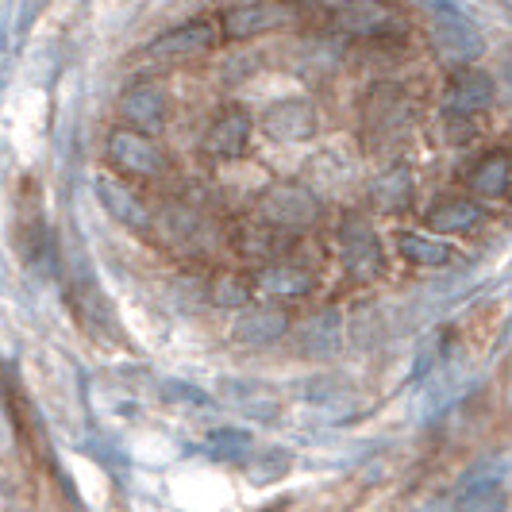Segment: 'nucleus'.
Returning a JSON list of instances; mask_svg holds the SVG:
<instances>
[{
    "label": "nucleus",
    "instance_id": "2",
    "mask_svg": "<svg viewBox=\"0 0 512 512\" xmlns=\"http://www.w3.org/2000/svg\"><path fill=\"white\" fill-rule=\"evenodd\" d=\"M258 216L274 228L301 231L312 228L320 220V197L301 185V181H274L262 197H258Z\"/></svg>",
    "mask_w": 512,
    "mask_h": 512
},
{
    "label": "nucleus",
    "instance_id": "26",
    "mask_svg": "<svg viewBox=\"0 0 512 512\" xmlns=\"http://www.w3.org/2000/svg\"><path fill=\"white\" fill-rule=\"evenodd\" d=\"M47 4H51V0H24V4H20V20H24V24H31V20H35V16H39Z\"/></svg>",
    "mask_w": 512,
    "mask_h": 512
},
{
    "label": "nucleus",
    "instance_id": "3",
    "mask_svg": "<svg viewBox=\"0 0 512 512\" xmlns=\"http://www.w3.org/2000/svg\"><path fill=\"white\" fill-rule=\"evenodd\" d=\"M432 47H436L443 62L470 66V62H478V54H486V39H482V31L470 24L459 8L439 4L436 20H432Z\"/></svg>",
    "mask_w": 512,
    "mask_h": 512
},
{
    "label": "nucleus",
    "instance_id": "11",
    "mask_svg": "<svg viewBox=\"0 0 512 512\" xmlns=\"http://www.w3.org/2000/svg\"><path fill=\"white\" fill-rule=\"evenodd\" d=\"M262 131L274 143H305L316 131V108L308 101H278L262 116Z\"/></svg>",
    "mask_w": 512,
    "mask_h": 512
},
{
    "label": "nucleus",
    "instance_id": "24",
    "mask_svg": "<svg viewBox=\"0 0 512 512\" xmlns=\"http://www.w3.org/2000/svg\"><path fill=\"white\" fill-rule=\"evenodd\" d=\"M212 301H216V305H231V308L247 305V301H251V285L243 282V278H235V274H220V278L212 282Z\"/></svg>",
    "mask_w": 512,
    "mask_h": 512
},
{
    "label": "nucleus",
    "instance_id": "4",
    "mask_svg": "<svg viewBox=\"0 0 512 512\" xmlns=\"http://www.w3.org/2000/svg\"><path fill=\"white\" fill-rule=\"evenodd\" d=\"M108 158L116 170H124L131 178H162L166 174V151L154 143L147 131L116 128L108 135Z\"/></svg>",
    "mask_w": 512,
    "mask_h": 512
},
{
    "label": "nucleus",
    "instance_id": "22",
    "mask_svg": "<svg viewBox=\"0 0 512 512\" xmlns=\"http://www.w3.org/2000/svg\"><path fill=\"white\" fill-rule=\"evenodd\" d=\"M205 451L212 459H247V455L255 451V439L247 436L243 428H216V432L208 436Z\"/></svg>",
    "mask_w": 512,
    "mask_h": 512
},
{
    "label": "nucleus",
    "instance_id": "10",
    "mask_svg": "<svg viewBox=\"0 0 512 512\" xmlns=\"http://www.w3.org/2000/svg\"><path fill=\"white\" fill-rule=\"evenodd\" d=\"M97 197H101V208L116 224H124L131 231L151 228V208L143 205V197L120 178H97Z\"/></svg>",
    "mask_w": 512,
    "mask_h": 512
},
{
    "label": "nucleus",
    "instance_id": "9",
    "mask_svg": "<svg viewBox=\"0 0 512 512\" xmlns=\"http://www.w3.org/2000/svg\"><path fill=\"white\" fill-rule=\"evenodd\" d=\"M120 116L128 120V128L151 135L170 120V97L158 85H131L120 97Z\"/></svg>",
    "mask_w": 512,
    "mask_h": 512
},
{
    "label": "nucleus",
    "instance_id": "23",
    "mask_svg": "<svg viewBox=\"0 0 512 512\" xmlns=\"http://www.w3.org/2000/svg\"><path fill=\"white\" fill-rule=\"evenodd\" d=\"M455 505H459V509H474V512H493V509H505L509 497H505V489L497 486V482H478V486L466 489Z\"/></svg>",
    "mask_w": 512,
    "mask_h": 512
},
{
    "label": "nucleus",
    "instance_id": "15",
    "mask_svg": "<svg viewBox=\"0 0 512 512\" xmlns=\"http://www.w3.org/2000/svg\"><path fill=\"white\" fill-rule=\"evenodd\" d=\"M466 185H470L474 197H486V201H497V197L512 193V154L509 151L486 154V158L470 170Z\"/></svg>",
    "mask_w": 512,
    "mask_h": 512
},
{
    "label": "nucleus",
    "instance_id": "16",
    "mask_svg": "<svg viewBox=\"0 0 512 512\" xmlns=\"http://www.w3.org/2000/svg\"><path fill=\"white\" fill-rule=\"evenodd\" d=\"M339 343H343L339 312H320V316H312L305 328L297 332V347L308 359H332L335 351H339Z\"/></svg>",
    "mask_w": 512,
    "mask_h": 512
},
{
    "label": "nucleus",
    "instance_id": "18",
    "mask_svg": "<svg viewBox=\"0 0 512 512\" xmlns=\"http://www.w3.org/2000/svg\"><path fill=\"white\" fill-rule=\"evenodd\" d=\"M258 285H262L270 297H305L308 289L316 285V274L308 270L305 262H278V266L262 270Z\"/></svg>",
    "mask_w": 512,
    "mask_h": 512
},
{
    "label": "nucleus",
    "instance_id": "13",
    "mask_svg": "<svg viewBox=\"0 0 512 512\" xmlns=\"http://www.w3.org/2000/svg\"><path fill=\"white\" fill-rule=\"evenodd\" d=\"M247 143H251V116L247 112H239V108H231L224 112L212 128L205 131V154L212 158H239V154L247 151Z\"/></svg>",
    "mask_w": 512,
    "mask_h": 512
},
{
    "label": "nucleus",
    "instance_id": "8",
    "mask_svg": "<svg viewBox=\"0 0 512 512\" xmlns=\"http://www.w3.org/2000/svg\"><path fill=\"white\" fill-rule=\"evenodd\" d=\"M212 43H216V24L212 20H189V24H178L166 35H158L143 54H151L158 62H174V58H197Z\"/></svg>",
    "mask_w": 512,
    "mask_h": 512
},
{
    "label": "nucleus",
    "instance_id": "7",
    "mask_svg": "<svg viewBox=\"0 0 512 512\" xmlns=\"http://www.w3.org/2000/svg\"><path fill=\"white\" fill-rule=\"evenodd\" d=\"M493 97H497L493 77L486 70H474V62H470V66H462L459 74L451 77V85L443 93V112L455 116V120H474L493 104Z\"/></svg>",
    "mask_w": 512,
    "mask_h": 512
},
{
    "label": "nucleus",
    "instance_id": "19",
    "mask_svg": "<svg viewBox=\"0 0 512 512\" xmlns=\"http://www.w3.org/2000/svg\"><path fill=\"white\" fill-rule=\"evenodd\" d=\"M397 247H401V255L409 258L412 266H424V270H436V266L455 262L451 243H443V239H428V235H416V231H405V235L397 239Z\"/></svg>",
    "mask_w": 512,
    "mask_h": 512
},
{
    "label": "nucleus",
    "instance_id": "25",
    "mask_svg": "<svg viewBox=\"0 0 512 512\" xmlns=\"http://www.w3.org/2000/svg\"><path fill=\"white\" fill-rule=\"evenodd\" d=\"M166 401H185V405H208V397L197 389V385H181V382H166Z\"/></svg>",
    "mask_w": 512,
    "mask_h": 512
},
{
    "label": "nucleus",
    "instance_id": "21",
    "mask_svg": "<svg viewBox=\"0 0 512 512\" xmlns=\"http://www.w3.org/2000/svg\"><path fill=\"white\" fill-rule=\"evenodd\" d=\"M289 451L282 447H270V451H258V455H247V478L255 482V486H274V482H282L285 474H289Z\"/></svg>",
    "mask_w": 512,
    "mask_h": 512
},
{
    "label": "nucleus",
    "instance_id": "12",
    "mask_svg": "<svg viewBox=\"0 0 512 512\" xmlns=\"http://www.w3.org/2000/svg\"><path fill=\"white\" fill-rule=\"evenodd\" d=\"M285 332H289V312H282V308H274V305L247 308V312L235 320V339H239L243 347H270V343H278Z\"/></svg>",
    "mask_w": 512,
    "mask_h": 512
},
{
    "label": "nucleus",
    "instance_id": "14",
    "mask_svg": "<svg viewBox=\"0 0 512 512\" xmlns=\"http://www.w3.org/2000/svg\"><path fill=\"white\" fill-rule=\"evenodd\" d=\"M416 201V174L409 166H389L382 178L370 185V205L382 212H409Z\"/></svg>",
    "mask_w": 512,
    "mask_h": 512
},
{
    "label": "nucleus",
    "instance_id": "1",
    "mask_svg": "<svg viewBox=\"0 0 512 512\" xmlns=\"http://www.w3.org/2000/svg\"><path fill=\"white\" fill-rule=\"evenodd\" d=\"M324 24L347 39H389L405 35V12L393 0H308Z\"/></svg>",
    "mask_w": 512,
    "mask_h": 512
},
{
    "label": "nucleus",
    "instance_id": "5",
    "mask_svg": "<svg viewBox=\"0 0 512 512\" xmlns=\"http://www.w3.org/2000/svg\"><path fill=\"white\" fill-rule=\"evenodd\" d=\"M301 20V4L297 0H247L239 8H231L224 16V35L228 39H255L266 31L289 27Z\"/></svg>",
    "mask_w": 512,
    "mask_h": 512
},
{
    "label": "nucleus",
    "instance_id": "6",
    "mask_svg": "<svg viewBox=\"0 0 512 512\" xmlns=\"http://www.w3.org/2000/svg\"><path fill=\"white\" fill-rule=\"evenodd\" d=\"M339 243H343V270L355 282H374L385 270L382 243H378L366 216H347L343 228H339Z\"/></svg>",
    "mask_w": 512,
    "mask_h": 512
},
{
    "label": "nucleus",
    "instance_id": "17",
    "mask_svg": "<svg viewBox=\"0 0 512 512\" xmlns=\"http://www.w3.org/2000/svg\"><path fill=\"white\" fill-rule=\"evenodd\" d=\"M478 224H482V208L466 197H443L428 208V228L439 235H459V231H470Z\"/></svg>",
    "mask_w": 512,
    "mask_h": 512
},
{
    "label": "nucleus",
    "instance_id": "20",
    "mask_svg": "<svg viewBox=\"0 0 512 512\" xmlns=\"http://www.w3.org/2000/svg\"><path fill=\"white\" fill-rule=\"evenodd\" d=\"M74 308L77 316L85 320V328L89 332H112V312H108V305H104L101 289H97V282H89V278H77L74 285Z\"/></svg>",
    "mask_w": 512,
    "mask_h": 512
}]
</instances>
